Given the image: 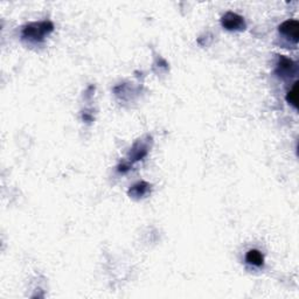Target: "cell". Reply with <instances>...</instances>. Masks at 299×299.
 Segmentation results:
<instances>
[{"label":"cell","mask_w":299,"mask_h":299,"mask_svg":"<svg viewBox=\"0 0 299 299\" xmlns=\"http://www.w3.org/2000/svg\"><path fill=\"white\" fill-rule=\"evenodd\" d=\"M221 23L227 31H244L245 21L244 18L234 12H227L221 19Z\"/></svg>","instance_id":"7a4b0ae2"},{"label":"cell","mask_w":299,"mask_h":299,"mask_svg":"<svg viewBox=\"0 0 299 299\" xmlns=\"http://www.w3.org/2000/svg\"><path fill=\"white\" fill-rule=\"evenodd\" d=\"M279 33L284 35L286 39L297 43L299 40V23L297 20H286L278 27Z\"/></svg>","instance_id":"3957f363"},{"label":"cell","mask_w":299,"mask_h":299,"mask_svg":"<svg viewBox=\"0 0 299 299\" xmlns=\"http://www.w3.org/2000/svg\"><path fill=\"white\" fill-rule=\"evenodd\" d=\"M245 260L251 265L262 266L264 264V256L262 255V253H260L259 250L251 249L248 251L247 255H245Z\"/></svg>","instance_id":"8992f818"},{"label":"cell","mask_w":299,"mask_h":299,"mask_svg":"<svg viewBox=\"0 0 299 299\" xmlns=\"http://www.w3.org/2000/svg\"><path fill=\"white\" fill-rule=\"evenodd\" d=\"M286 100L289 104H291L295 109H298V82L296 81L294 87L286 95Z\"/></svg>","instance_id":"ba28073f"},{"label":"cell","mask_w":299,"mask_h":299,"mask_svg":"<svg viewBox=\"0 0 299 299\" xmlns=\"http://www.w3.org/2000/svg\"><path fill=\"white\" fill-rule=\"evenodd\" d=\"M150 187L151 186L147 182H138L129 189V195L132 198H141L144 197L145 194H147V192L150 191Z\"/></svg>","instance_id":"5b68a950"},{"label":"cell","mask_w":299,"mask_h":299,"mask_svg":"<svg viewBox=\"0 0 299 299\" xmlns=\"http://www.w3.org/2000/svg\"><path fill=\"white\" fill-rule=\"evenodd\" d=\"M53 29H54V25L50 21L31 22L23 27L22 38L26 40L34 41V42H40L46 35L52 33Z\"/></svg>","instance_id":"6da1fadb"},{"label":"cell","mask_w":299,"mask_h":299,"mask_svg":"<svg viewBox=\"0 0 299 299\" xmlns=\"http://www.w3.org/2000/svg\"><path fill=\"white\" fill-rule=\"evenodd\" d=\"M147 155V149L146 146L143 144H135V146H133V149L131 150V153H130V156H131V159L133 161L136 160H140V159H143L145 156ZM130 159V160H131Z\"/></svg>","instance_id":"52a82bcc"},{"label":"cell","mask_w":299,"mask_h":299,"mask_svg":"<svg viewBox=\"0 0 299 299\" xmlns=\"http://www.w3.org/2000/svg\"><path fill=\"white\" fill-rule=\"evenodd\" d=\"M296 73H297V66L295 62L286 56L280 55L276 68L277 75L280 78H290V76L295 75Z\"/></svg>","instance_id":"277c9868"}]
</instances>
